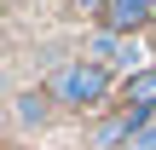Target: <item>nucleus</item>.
Returning <instances> with one entry per match:
<instances>
[{
    "mask_svg": "<svg viewBox=\"0 0 156 150\" xmlns=\"http://www.w3.org/2000/svg\"><path fill=\"white\" fill-rule=\"evenodd\" d=\"M104 87H110V75H104V64H69L64 75H58V98L64 104H104Z\"/></svg>",
    "mask_w": 156,
    "mask_h": 150,
    "instance_id": "obj_1",
    "label": "nucleus"
},
{
    "mask_svg": "<svg viewBox=\"0 0 156 150\" xmlns=\"http://www.w3.org/2000/svg\"><path fill=\"white\" fill-rule=\"evenodd\" d=\"M110 69H122V75H133V81H139V75H151V46H145V35H127Z\"/></svg>",
    "mask_w": 156,
    "mask_h": 150,
    "instance_id": "obj_2",
    "label": "nucleus"
},
{
    "mask_svg": "<svg viewBox=\"0 0 156 150\" xmlns=\"http://www.w3.org/2000/svg\"><path fill=\"white\" fill-rule=\"evenodd\" d=\"M151 12H156V0H110V6H104L110 29H133V23H145Z\"/></svg>",
    "mask_w": 156,
    "mask_h": 150,
    "instance_id": "obj_3",
    "label": "nucleus"
},
{
    "mask_svg": "<svg viewBox=\"0 0 156 150\" xmlns=\"http://www.w3.org/2000/svg\"><path fill=\"white\" fill-rule=\"evenodd\" d=\"M127 150H156V110H151V121L133 133V145H127Z\"/></svg>",
    "mask_w": 156,
    "mask_h": 150,
    "instance_id": "obj_4",
    "label": "nucleus"
},
{
    "mask_svg": "<svg viewBox=\"0 0 156 150\" xmlns=\"http://www.w3.org/2000/svg\"><path fill=\"white\" fill-rule=\"evenodd\" d=\"M75 6H87V12H93V6H104V0H75Z\"/></svg>",
    "mask_w": 156,
    "mask_h": 150,
    "instance_id": "obj_5",
    "label": "nucleus"
}]
</instances>
